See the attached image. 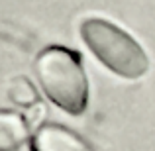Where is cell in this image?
Instances as JSON below:
<instances>
[{
	"mask_svg": "<svg viewBox=\"0 0 155 151\" xmlns=\"http://www.w3.org/2000/svg\"><path fill=\"white\" fill-rule=\"evenodd\" d=\"M92 55L114 75L128 80L141 79L149 71V57L134 35L106 18H87L79 28Z\"/></svg>",
	"mask_w": 155,
	"mask_h": 151,
	"instance_id": "1",
	"label": "cell"
},
{
	"mask_svg": "<svg viewBox=\"0 0 155 151\" xmlns=\"http://www.w3.org/2000/svg\"><path fill=\"white\" fill-rule=\"evenodd\" d=\"M35 77L49 100L61 110L79 116L88 104V80L77 53L65 47H47L35 61Z\"/></svg>",
	"mask_w": 155,
	"mask_h": 151,
	"instance_id": "2",
	"label": "cell"
},
{
	"mask_svg": "<svg viewBox=\"0 0 155 151\" xmlns=\"http://www.w3.org/2000/svg\"><path fill=\"white\" fill-rule=\"evenodd\" d=\"M34 151H91L81 137L73 132L49 124L38 130L34 136Z\"/></svg>",
	"mask_w": 155,
	"mask_h": 151,
	"instance_id": "3",
	"label": "cell"
},
{
	"mask_svg": "<svg viewBox=\"0 0 155 151\" xmlns=\"http://www.w3.org/2000/svg\"><path fill=\"white\" fill-rule=\"evenodd\" d=\"M28 140V124L14 112H0V151H16Z\"/></svg>",
	"mask_w": 155,
	"mask_h": 151,
	"instance_id": "4",
	"label": "cell"
},
{
	"mask_svg": "<svg viewBox=\"0 0 155 151\" xmlns=\"http://www.w3.org/2000/svg\"><path fill=\"white\" fill-rule=\"evenodd\" d=\"M8 96L14 104H20V106H34L38 102V94H35V88L34 84L30 83L28 79L20 77V79H14L8 88Z\"/></svg>",
	"mask_w": 155,
	"mask_h": 151,
	"instance_id": "5",
	"label": "cell"
},
{
	"mask_svg": "<svg viewBox=\"0 0 155 151\" xmlns=\"http://www.w3.org/2000/svg\"><path fill=\"white\" fill-rule=\"evenodd\" d=\"M43 118V106L39 102H35L34 106H30V114H28V124L30 126H38Z\"/></svg>",
	"mask_w": 155,
	"mask_h": 151,
	"instance_id": "6",
	"label": "cell"
}]
</instances>
